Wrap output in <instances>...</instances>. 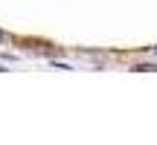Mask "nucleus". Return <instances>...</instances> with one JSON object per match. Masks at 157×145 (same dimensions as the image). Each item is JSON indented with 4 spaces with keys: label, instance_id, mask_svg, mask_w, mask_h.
Returning <instances> with one entry per match:
<instances>
[{
    "label": "nucleus",
    "instance_id": "2",
    "mask_svg": "<svg viewBox=\"0 0 157 145\" xmlns=\"http://www.w3.org/2000/svg\"><path fill=\"white\" fill-rule=\"evenodd\" d=\"M3 41H6V32H0V44H3Z\"/></svg>",
    "mask_w": 157,
    "mask_h": 145
},
{
    "label": "nucleus",
    "instance_id": "1",
    "mask_svg": "<svg viewBox=\"0 0 157 145\" xmlns=\"http://www.w3.org/2000/svg\"><path fill=\"white\" fill-rule=\"evenodd\" d=\"M137 72H157V64H137Z\"/></svg>",
    "mask_w": 157,
    "mask_h": 145
},
{
    "label": "nucleus",
    "instance_id": "4",
    "mask_svg": "<svg viewBox=\"0 0 157 145\" xmlns=\"http://www.w3.org/2000/svg\"><path fill=\"white\" fill-rule=\"evenodd\" d=\"M154 52H157V46H154Z\"/></svg>",
    "mask_w": 157,
    "mask_h": 145
},
{
    "label": "nucleus",
    "instance_id": "3",
    "mask_svg": "<svg viewBox=\"0 0 157 145\" xmlns=\"http://www.w3.org/2000/svg\"><path fill=\"white\" fill-rule=\"evenodd\" d=\"M0 72H6V67H3V64H0Z\"/></svg>",
    "mask_w": 157,
    "mask_h": 145
}]
</instances>
